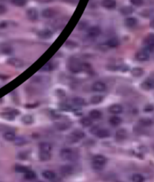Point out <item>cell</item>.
Returning a JSON list of instances; mask_svg holds the SVG:
<instances>
[{"mask_svg": "<svg viewBox=\"0 0 154 182\" xmlns=\"http://www.w3.org/2000/svg\"><path fill=\"white\" fill-rule=\"evenodd\" d=\"M91 132L92 134H96L98 138H106L111 135V132L109 130L105 129V128H98V126H94L91 129Z\"/></svg>", "mask_w": 154, "mask_h": 182, "instance_id": "6da1fadb", "label": "cell"}, {"mask_svg": "<svg viewBox=\"0 0 154 182\" xmlns=\"http://www.w3.org/2000/svg\"><path fill=\"white\" fill-rule=\"evenodd\" d=\"M85 137V133L81 129H75L71 133V134L68 138V140L70 141V142H77L81 139L84 138Z\"/></svg>", "mask_w": 154, "mask_h": 182, "instance_id": "7a4b0ae2", "label": "cell"}, {"mask_svg": "<svg viewBox=\"0 0 154 182\" xmlns=\"http://www.w3.org/2000/svg\"><path fill=\"white\" fill-rule=\"evenodd\" d=\"M19 113L20 112L18 111L11 108V110H8V111H5V112L1 113V116L3 119L11 121V120H14L15 119V116L19 114Z\"/></svg>", "mask_w": 154, "mask_h": 182, "instance_id": "3957f363", "label": "cell"}, {"mask_svg": "<svg viewBox=\"0 0 154 182\" xmlns=\"http://www.w3.org/2000/svg\"><path fill=\"white\" fill-rule=\"evenodd\" d=\"M74 153L72 150L70 148H64L60 152V156L62 157V159L65 160H70L71 159H72Z\"/></svg>", "mask_w": 154, "mask_h": 182, "instance_id": "277c9868", "label": "cell"}, {"mask_svg": "<svg viewBox=\"0 0 154 182\" xmlns=\"http://www.w3.org/2000/svg\"><path fill=\"white\" fill-rule=\"evenodd\" d=\"M26 16L28 19L32 21H35L39 18V12L35 8H30L26 11Z\"/></svg>", "mask_w": 154, "mask_h": 182, "instance_id": "5b68a950", "label": "cell"}, {"mask_svg": "<svg viewBox=\"0 0 154 182\" xmlns=\"http://www.w3.org/2000/svg\"><path fill=\"white\" fill-rule=\"evenodd\" d=\"M7 62L9 64L14 67H17V68H21L24 65V61L20 59L17 58H11L8 59Z\"/></svg>", "mask_w": 154, "mask_h": 182, "instance_id": "8992f818", "label": "cell"}, {"mask_svg": "<svg viewBox=\"0 0 154 182\" xmlns=\"http://www.w3.org/2000/svg\"><path fill=\"white\" fill-rule=\"evenodd\" d=\"M101 33H102L101 29L97 26H91L90 28L88 29L87 30L88 36L92 37V38H95V37L98 36L101 34Z\"/></svg>", "mask_w": 154, "mask_h": 182, "instance_id": "52a82bcc", "label": "cell"}, {"mask_svg": "<svg viewBox=\"0 0 154 182\" xmlns=\"http://www.w3.org/2000/svg\"><path fill=\"white\" fill-rule=\"evenodd\" d=\"M135 58L139 61H146L150 59V55L147 51L144 50V51H140V52L136 53Z\"/></svg>", "mask_w": 154, "mask_h": 182, "instance_id": "ba28073f", "label": "cell"}, {"mask_svg": "<svg viewBox=\"0 0 154 182\" xmlns=\"http://www.w3.org/2000/svg\"><path fill=\"white\" fill-rule=\"evenodd\" d=\"M106 163H107V159L103 155L98 154V155L93 156V158H92V163H95V164L105 165Z\"/></svg>", "mask_w": 154, "mask_h": 182, "instance_id": "9c48e42d", "label": "cell"}, {"mask_svg": "<svg viewBox=\"0 0 154 182\" xmlns=\"http://www.w3.org/2000/svg\"><path fill=\"white\" fill-rule=\"evenodd\" d=\"M123 107L120 104H113L109 107L108 111L112 114H120L123 112Z\"/></svg>", "mask_w": 154, "mask_h": 182, "instance_id": "30bf717a", "label": "cell"}, {"mask_svg": "<svg viewBox=\"0 0 154 182\" xmlns=\"http://www.w3.org/2000/svg\"><path fill=\"white\" fill-rule=\"evenodd\" d=\"M41 15L45 18H52L56 15V11L53 9H45L41 12Z\"/></svg>", "mask_w": 154, "mask_h": 182, "instance_id": "8fae6325", "label": "cell"}, {"mask_svg": "<svg viewBox=\"0 0 154 182\" xmlns=\"http://www.w3.org/2000/svg\"><path fill=\"white\" fill-rule=\"evenodd\" d=\"M126 137H127V132H126V129L120 128V129L117 131V132H116V139L117 141H124L125 139L126 138Z\"/></svg>", "mask_w": 154, "mask_h": 182, "instance_id": "7c38bea8", "label": "cell"}, {"mask_svg": "<svg viewBox=\"0 0 154 182\" xmlns=\"http://www.w3.org/2000/svg\"><path fill=\"white\" fill-rule=\"evenodd\" d=\"M92 89L94 91H104L106 89V85L102 82H96L92 85Z\"/></svg>", "mask_w": 154, "mask_h": 182, "instance_id": "4fadbf2b", "label": "cell"}, {"mask_svg": "<svg viewBox=\"0 0 154 182\" xmlns=\"http://www.w3.org/2000/svg\"><path fill=\"white\" fill-rule=\"evenodd\" d=\"M52 35H53V33L50 30H47V29L39 31V33H38V36H39V38L44 39H50L52 36Z\"/></svg>", "mask_w": 154, "mask_h": 182, "instance_id": "5bb4252c", "label": "cell"}, {"mask_svg": "<svg viewBox=\"0 0 154 182\" xmlns=\"http://www.w3.org/2000/svg\"><path fill=\"white\" fill-rule=\"evenodd\" d=\"M102 5L105 9H113L116 7L117 3H116L115 0H103Z\"/></svg>", "mask_w": 154, "mask_h": 182, "instance_id": "9a60e30c", "label": "cell"}, {"mask_svg": "<svg viewBox=\"0 0 154 182\" xmlns=\"http://www.w3.org/2000/svg\"><path fill=\"white\" fill-rule=\"evenodd\" d=\"M141 88L144 90H150L154 89V80L148 79L141 83Z\"/></svg>", "mask_w": 154, "mask_h": 182, "instance_id": "2e32d148", "label": "cell"}, {"mask_svg": "<svg viewBox=\"0 0 154 182\" xmlns=\"http://www.w3.org/2000/svg\"><path fill=\"white\" fill-rule=\"evenodd\" d=\"M42 176L43 178L46 179V180L52 181L54 180L55 178H56V174L54 173V171H50V170H46V171H44L42 172Z\"/></svg>", "mask_w": 154, "mask_h": 182, "instance_id": "e0dca14e", "label": "cell"}, {"mask_svg": "<svg viewBox=\"0 0 154 182\" xmlns=\"http://www.w3.org/2000/svg\"><path fill=\"white\" fill-rule=\"evenodd\" d=\"M138 24V20L134 17H128L125 20V25L128 27H133Z\"/></svg>", "mask_w": 154, "mask_h": 182, "instance_id": "ac0fdd59", "label": "cell"}, {"mask_svg": "<svg viewBox=\"0 0 154 182\" xmlns=\"http://www.w3.org/2000/svg\"><path fill=\"white\" fill-rule=\"evenodd\" d=\"M52 150L51 144L48 142H41L39 144V150L40 151L50 152Z\"/></svg>", "mask_w": 154, "mask_h": 182, "instance_id": "d6986e66", "label": "cell"}, {"mask_svg": "<svg viewBox=\"0 0 154 182\" xmlns=\"http://www.w3.org/2000/svg\"><path fill=\"white\" fill-rule=\"evenodd\" d=\"M39 157L41 161H48L49 159H50V157H51L50 152L40 151L39 150Z\"/></svg>", "mask_w": 154, "mask_h": 182, "instance_id": "ffe728a7", "label": "cell"}, {"mask_svg": "<svg viewBox=\"0 0 154 182\" xmlns=\"http://www.w3.org/2000/svg\"><path fill=\"white\" fill-rule=\"evenodd\" d=\"M73 171H74V169L71 165H63L61 168V173L64 176L71 175L73 173Z\"/></svg>", "mask_w": 154, "mask_h": 182, "instance_id": "44dd1931", "label": "cell"}, {"mask_svg": "<svg viewBox=\"0 0 154 182\" xmlns=\"http://www.w3.org/2000/svg\"><path fill=\"white\" fill-rule=\"evenodd\" d=\"M120 44V42H119V39L116 37H113V38H111L110 39H108L106 42V45H107L108 47L110 48H116Z\"/></svg>", "mask_w": 154, "mask_h": 182, "instance_id": "7402d4cb", "label": "cell"}, {"mask_svg": "<svg viewBox=\"0 0 154 182\" xmlns=\"http://www.w3.org/2000/svg\"><path fill=\"white\" fill-rule=\"evenodd\" d=\"M120 11L123 15H129L133 13L134 9L132 6H124L120 9Z\"/></svg>", "mask_w": 154, "mask_h": 182, "instance_id": "603a6c76", "label": "cell"}, {"mask_svg": "<svg viewBox=\"0 0 154 182\" xmlns=\"http://www.w3.org/2000/svg\"><path fill=\"white\" fill-rule=\"evenodd\" d=\"M131 73L135 77H140L144 74V69L140 67H135L131 70Z\"/></svg>", "mask_w": 154, "mask_h": 182, "instance_id": "cb8c5ba5", "label": "cell"}, {"mask_svg": "<svg viewBox=\"0 0 154 182\" xmlns=\"http://www.w3.org/2000/svg\"><path fill=\"white\" fill-rule=\"evenodd\" d=\"M80 123L84 127H90L92 125V119L89 117H84L80 120Z\"/></svg>", "mask_w": 154, "mask_h": 182, "instance_id": "d4e9b609", "label": "cell"}, {"mask_svg": "<svg viewBox=\"0 0 154 182\" xmlns=\"http://www.w3.org/2000/svg\"><path fill=\"white\" fill-rule=\"evenodd\" d=\"M70 70L73 73H78L81 70V64L77 62H72L70 65Z\"/></svg>", "mask_w": 154, "mask_h": 182, "instance_id": "484cf974", "label": "cell"}, {"mask_svg": "<svg viewBox=\"0 0 154 182\" xmlns=\"http://www.w3.org/2000/svg\"><path fill=\"white\" fill-rule=\"evenodd\" d=\"M111 125L113 126H117L121 124L122 122V119L119 116H114L111 117V119L109 120Z\"/></svg>", "mask_w": 154, "mask_h": 182, "instance_id": "4316f807", "label": "cell"}, {"mask_svg": "<svg viewBox=\"0 0 154 182\" xmlns=\"http://www.w3.org/2000/svg\"><path fill=\"white\" fill-rule=\"evenodd\" d=\"M3 138H4L5 141H14L15 138H16V135H15L14 132H6L3 134Z\"/></svg>", "mask_w": 154, "mask_h": 182, "instance_id": "83f0119b", "label": "cell"}, {"mask_svg": "<svg viewBox=\"0 0 154 182\" xmlns=\"http://www.w3.org/2000/svg\"><path fill=\"white\" fill-rule=\"evenodd\" d=\"M102 116V112L98 110H92V111H90V116L93 119H100L101 117Z\"/></svg>", "mask_w": 154, "mask_h": 182, "instance_id": "f1b7e54d", "label": "cell"}, {"mask_svg": "<svg viewBox=\"0 0 154 182\" xmlns=\"http://www.w3.org/2000/svg\"><path fill=\"white\" fill-rule=\"evenodd\" d=\"M24 178L28 181L34 180L36 178V174L35 173L34 171L29 170L28 171H26V173H24Z\"/></svg>", "mask_w": 154, "mask_h": 182, "instance_id": "f546056e", "label": "cell"}, {"mask_svg": "<svg viewBox=\"0 0 154 182\" xmlns=\"http://www.w3.org/2000/svg\"><path fill=\"white\" fill-rule=\"evenodd\" d=\"M21 120L26 125H31L34 122V118L31 115H25L22 117Z\"/></svg>", "mask_w": 154, "mask_h": 182, "instance_id": "4dcf8cb0", "label": "cell"}, {"mask_svg": "<svg viewBox=\"0 0 154 182\" xmlns=\"http://www.w3.org/2000/svg\"><path fill=\"white\" fill-rule=\"evenodd\" d=\"M0 50H1L2 53L5 54H10L13 52L12 48H11V46H8V45H2L1 46V48H0Z\"/></svg>", "mask_w": 154, "mask_h": 182, "instance_id": "1f68e13d", "label": "cell"}, {"mask_svg": "<svg viewBox=\"0 0 154 182\" xmlns=\"http://www.w3.org/2000/svg\"><path fill=\"white\" fill-rule=\"evenodd\" d=\"M139 122L143 126H150L153 125V120L150 118H141L139 119Z\"/></svg>", "mask_w": 154, "mask_h": 182, "instance_id": "d6a6232c", "label": "cell"}, {"mask_svg": "<svg viewBox=\"0 0 154 182\" xmlns=\"http://www.w3.org/2000/svg\"><path fill=\"white\" fill-rule=\"evenodd\" d=\"M102 101L103 97L102 95H93L92 98H90V102H91L92 104H100Z\"/></svg>", "mask_w": 154, "mask_h": 182, "instance_id": "836d02e7", "label": "cell"}, {"mask_svg": "<svg viewBox=\"0 0 154 182\" xmlns=\"http://www.w3.org/2000/svg\"><path fill=\"white\" fill-rule=\"evenodd\" d=\"M73 103H74V104H75V105L79 107L84 106V105L86 104L85 100H84V98H80V97H76V98H74V99H73Z\"/></svg>", "mask_w": 154, "mask_h": 182, "instance_id": "e575fe53", "label": "cell"}, {"mask_svg": "<svg viewBox=\"0 0 154 182\" xmlns=\"http://www.w3.org/2000/svg\"><path fill=\"white\" fill-rule=\"evenodd\" d=\"M11 3L14 5L15 6L23 7L26 5L27 3V0H11Z\"/></svg>", "mask_w": 154, "mask_h": 182, "instance_id": "d590c367", "label": "cell"}, {"mask_svg": "<svg viewBox=\"0 0 154 182\" xmlns=\"http://www.w3.org/2000/svg\"><path fill=\"white\" fill-rule=\"evenodd\" d=\"M29 170L28 167L24 166V165H16L15 167V171L19 173H26V171H28Z\"/></svg>", "mask_w": 154, "mask_h": 182, "instance_id": "8d00e7d4", "label": "cell"}, {"mask_svg": "<svg viewBox=\"0 0 154 182\" xmlns=\"http://www.w3.org/2000/svg\"><path fill=\"white\" fill-rule=\"evenodd\" d=\"M15 144L17 146H22L24 145L26 143V139L23 138V137H17V138H15L14 141Z\"/></svg>", "mask_w": 154, "mask_h": 182, "instance_id": "74e56055", "label": "cell"}, {"mask_svg": "<svg viewBox=\"0 0 154 182\" xmlns=\"http://www.w3.org/2000/svg\"><path fill=\"white\" fill-rule=\"evenodd\" d=\"M132 180L135 182H141L144 181V178L141 174H134L132 177Z\"/></svg>", "mask_w": 154, "mask_h": 182, "instance_id": "f35d334b", "label": "cell"}, {"mask_svg": "<svg viewBox=\"0 0 154 182\" xmlns=\"http://www.w3.org/2000/svg\"><path fill=\"white\" fill-rule=\"evenodd\" d=\"M54 64L52 63H50V62H49V63H47L46 64L44 67H42V68L41 69V71H45V72H47V71H51L52 69H54Z\"/></svg>", "mask_w": 154, "mask_h": 182, "instance_id": "ab89813d", "label": "cell"}, {"mask_svg": "<svg viewBox=\"0 0 154 182\" xmlns=\"http://www.w3.org/2000/svg\"><path fill=\"white\" fill-rule=\"evenodd\" d=\"M56 127H57L58 129L60 130H66L67 128H69V124L68 123H65V122H62V123H57L56 125Z\"/></svg>", "mask_w": 154, "mask_h": 182, "instance_id": "60d3db41", "label": "cell"}, {"mask_svg": "<svg viewBox=\"0 0 154 182\" xmlns=\"http://www.w3.org/2000/svg\"><path fill=\"white\" fill-rule=\"evenodd\" d=\"M65 46L69 48H75V47H77V44L75 42L68 40V41L66 42V44H65Z\"/></svg>", "mask_w": 154, "mask_h": 182, "instance_id": "b9f144b4", "label": "cell"}, {"mask_svg": "<svg viewBox=\"0 0 154 182\" xmlns=\"http://www.w3.org/2000/svg\"><path fill=\"white\" fill-rule=\"evenodd\" d=\"M92 169L96 170V171H102L104 168H105V165H98V164H95V163H92Z\"/></svg>", "mask_w": 154, "mask_h": 182, "instance_id": "7bdbcfd3", "label": "cell"}, {"mask_svg": "<svg viewBox=\"0 0 154 182\" xmlns=\"http://www.w3.org/2000/svg\"><path fill=\"white\" fill-rule=\"evenodd\" d=\"M130 2L135 6H141L144 3V0H130Z\"/></svg>", "mask_w": 154, "mask_h": 182, "instance_id": "ee69618b", "label": "cell"}, {"mask_svg": "<svg viewBox=\"0 0 154 182\" xmlns=\"http://www.w3.org/2000/svg\"><path fill=\"white\" fill-rule=\"evenodd\" d=\"M144 111L145 112H151V111H154V106L152 104H148L144 107Z\"/></svg>", "mask_w": 154, "mask_h": 182, "instance_id": "f6af8a7d", "label": "cell"}, {"mask_svg": "<svg viewBox=\"0 0 154 182\" xmlns=\"http://www.w3.org/2000/svg\"><path fill=\"white\" fill-rule=\"evenodd\" d=\"M7 11L6 7L3 5H0V15H3Z\"/></svg>", "mask_w": 154, "mask_h": 182, "instance_id": "bcb514c9", "label": "cell"}, {"mask_svg": "<svg viewBox=\"0 0 154 182\" xmlns=\"http://www.w3.org/2000/svg\"><path fill=\"white\" fill-rule=\"evenodd\" d=\"M8 26V23L6 21H1L0 22V29L6 28Z\"/></svg>", "mask_w": 154, "mask_h": 182, "instance_id": "7dc6e473", "label": "cell"}, {"mask_svg": "<svg viewBox=\"0 0 154 182\" xmlns=\"http://www.w3.org/2000/svg\"><path fill=\"white\" fill-rule=\"evenodd\" d=\"M150 25H151L152 27H153L154 28V18L152 20V21H151V22H150Z\"/></svg>", "mask_w": 154, "mask_h": 182, "instance_id": "c3c4849f", "label": "cell"}]
</instances>
